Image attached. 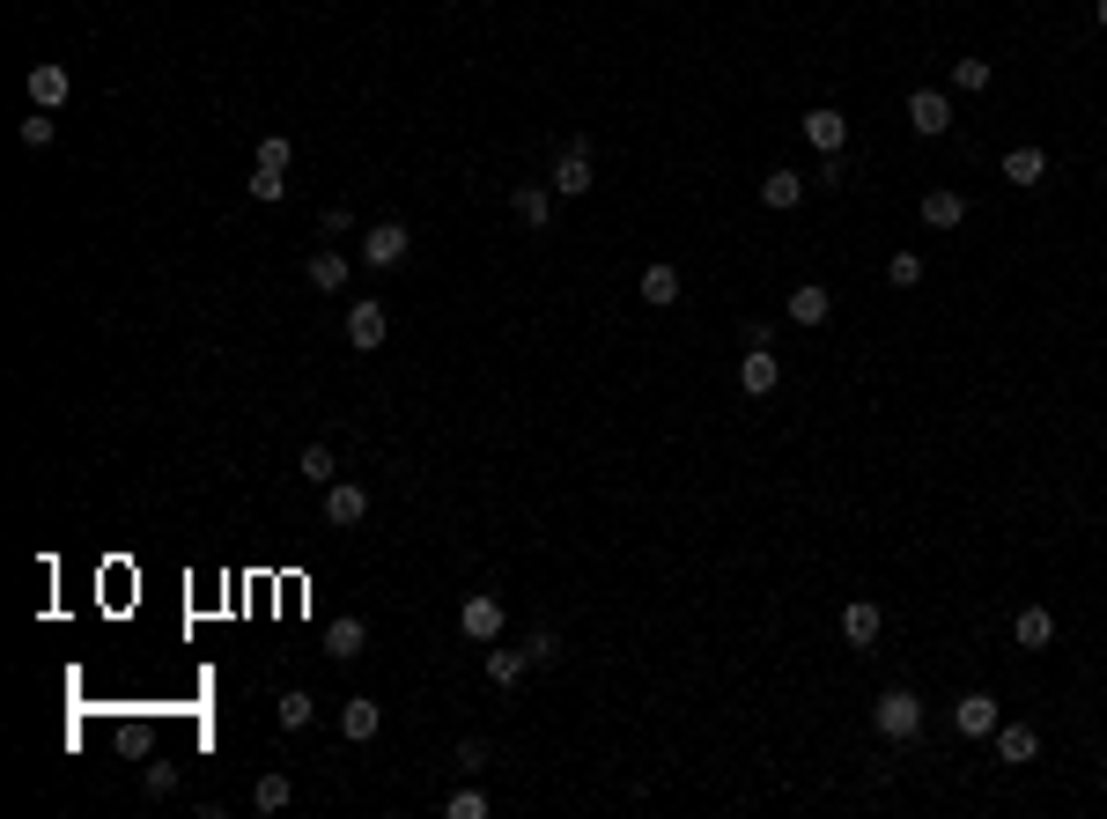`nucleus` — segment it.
Instances as JSON below:
<instances>
[{
	"mask_svg": "<svg viewBox=\"0 0 1107 819\" xmlns=\"http://www.w3.org/2000/svg\"><path fill=\"white\" fill-rule=\"evenodd\" d=\"M871 723H879V739H893V745H909L915 731H923V701H915L909 687H886V695L871 701Z\"/></svg>",
	"mask_w": 1107,
	"mask_h": 819,
	"instance_id": "f257e3e1",
	"label": "nucleus"
},
{
	"mask_svg": "<svg viewBox=\"0 0 1107 819\" xmlns=\"http://www.w3.org/2000/svg\"><path fill=\"white\" fill-rule=\"evenodd\" d=\"M775 384H783V362H775V348H753V340H746V354H738V392H746V398H768Z\"/></svg>",
	"mask_w": 1107,
	"mask_h": 819,
	"instance_id": "f03ea898",
	"label": "nucleus"
},
{
	"mask_svg": "<svg viewBox=\"0 0 1107 819\" xmlns=\"http://www.w3.org/2000/svg\"><path fill=\"white\" fill-rule=\"evenodd\" d=\"M458 635H466V643H495V635H502V598L473 591L466 605H458Z\"/></svg>",
	"mask_w": 1107,
	"mask_h": 819,
	"instance_id": "7ed1b4c3",
	"label": "nucleus"
},
{
	"mask_svg": "<svg viewBox=\"0 0 1107 819\" xmlns=\"http://www.w3.org/2000/svg\"><path fill=\"white\" fill-rule=\"evenodd\" d=\"M909 125L923 133V141L953 133V97H945V89H909Z\"/></svg>",
	"mask_w": 1107,
	"mask_h": 819,
	"instance_id": "20e7f679",
	"label": "nucleus"
},
{
	"mask_svg": "<svg viewBox=\"0 0 1107 819\" xmlns=\"http://www.w3.org/2000/svg\"><path fill=\"white\" fill-rule=\"evenodd\" d=\"M384 332H392V318H384V303H355V310H347V348H355V354H377V348H384Z\"/></svg>",
	"mask_w": 1107,
	"mask_h": 819,
	"instance_id": "39448f33",
	"label": "nucleus"
},
{
	"mask_svg": "<svg viewBox=\"0 0 1107 819\" xmlns=\"http://www.w3.org/2000/svg\"><path fill=\"white\" fill-rule=\"evenodd\" d=\"M406 222H377V229H362V266H399L406 259Z\"/></svg>",
	"mask_w": 1107,
	"mask_h": 819,
	"instance_id": "423d86ee",
	"label": "nucleus"
},
{
	"mask_svg": "<svg viewBox=\"0 0 1107 819\" xmlns=\"http://www.w3.org/2000/svg\"><path fill=\"white\" fill-rule=\"evenodd\" d=\"M997 723H1005V717H997V701H989V695H959L953 701V731H959V739H997Z\"/></svg>",
	"mask_w": 1107,
	"mask_h": 819,
	"instance_id": "0eeeda50",
	"label": "nucleus"
},
{
	"mask_svg": "<svg viewBox=\"0 0 1107 819\" xmlns=\"http://www.w3.org/2000/svg\"><path fill=\"white\" fill-rule=\"evenodd\" d=\"M598 177H590V149L584 141H568L562 155H554V193H568V199H584Z\"/></svg>",
	"mask_w": 1107,
	"mask_h": 819,
	"instance_id": "6e6552de",
	"label": "nucleus"
},
{
	"mask_svg": "<svg viewBox=\"0 0 1107 819\" xmlns=\"http://www.w3.org/2000/svg\"><path fill=\"white\" fill-rule=\"evenodd\" d=\"M67 97H74L67 67H59V59H37V67H30V103H37V111H59Z\"/></svg>",
	"mask_w": 1107,
	"mask_h": 819,
	"instance_id": "1a4fd4ad",
	"label": "nucleus"
},
{
	"mask_svg": "<svg viewBox=\"0 0 1107 819\" xmlns=\"http://www.w3.org/2000/svg\"><path fill=\"white\" fill-rule=\"evenodd\" d=\"M805 141H812L820 155H842V149H849V119L820 103V111H805Z\"/></svg>",
	"mask_w": 1107,
	"mask_h": 819,
	"instance_id": "9d476101",
	"label": "nucleus"
},
{
	"mask_svg": "<svg viewBox=\"0 0 1107 819\" xmlns=\"http://www.w3.org/2000/svg\"><path fill=\"white\" fill-rule=\"evenodd\" d=\"M362 517H369V495L355 480H333V488H325V524L340 532V524H362Z\"/></svg>",
	"mask_w": 1107,
	"mask_h": 819,
	"instance_id": "9b49d317",
	"label": "nucleus"
},
{
	"mask_svg": "<svg viewBox=\"0 0 1107 819\" xmlns=\"http://www.w3.org/2000/svg\"><path fill=\"white\" fill-rule=\"evenodd\" d=\"M879 605H871V598H849V605H842V635H849V643H857V649H871V643H879Z\"/></svg>",
	"mask_w": 1107,
	"mask_h": 819,
	"instance_id": "f8f14e48",
	"label": "nucleus"
},
{
	"mask_svg": "<svg viewBox=\"0 0 1107 819\" xmlns=\"http://www.w3.org/2000/svg\"><path fill=\"white\" fill-rule=\"evenodd\" d=\"M636 296L650 303V310H672V303H680V266H642Z\"/></svg>",
	"mask_w": 1107,
	"mask_h": 819,
	"instance_id": "ddd939ff",
	"label": "nucleus"
},
{
	"mask_svg": "<svg viewBox=\"0 0 1107 819\" xmlns=\"http://www.w3.org/2000/svg\"><path fill=\"white\" fill-rule=\"evenodd\" d=\"M790 325H827V310H835V296L820 288V281H805V288H790Z\"/></svg>",
	"mask_w": 1107,
	"mask_h": 819,
	"instance_id": "4468645a",
	"label": "nucleus"
},
{
	"mask_svg": "<svg viewBox=\"0 0 1107 819\" xmlns=\"http://www.w3.org/2000/svg\"><path fill=\"white\" fill-rule=\"evenodd\" d=\"M915 215H923V229H959V222H967V199L937 185V193H923V207H915Z\"/></svg>",
	"mask_w": 1107,
	"mask_h": 819,
	"instance_id": "2eb2a0df",
	"label": "nucleus"
},
{
	"mask_svg": "<svg viewBox=\"0 0 1107 819\" xmlns=\"http://www.w3.org/2000/svg\"><path fill=\"white\" fill-rule=\"evenodd\" d=\"M377 723H384V709H377V701H369V695L340 701V731H347V739H355V745H369V739H377Z\"/></svg>",
	"mask_w": 1107,
	"mask_h": 819,
	"instance_id": "dca6fc26",
	"label": "nucleus"
},
{
	"mask_svg": "<svg viewBox=\"0 0 1107 819\" xmlns=\"http://www.w3.org/2000/svg\"><path fill=\"white\" fill-rule=\"evenodd\" d=\"M1011 635H1019V649H1049L1056 643V613H1049V605H1027V613L1011 621Z\"/></svg>",
	"mask_w": 1107,
	"mask_h": 819,
	"instance_id": "f3484780",
	"label": "nucleus"
},
{
	"mask_svg": "<svg viewBox=\"0 0 1107 819\" xmlns=\"http://www.w3.org/2000/svg\"><path fill=\"white\" fill-rule=\"evenodd\" d=\"M1033 745H1041V739H1033V723H997V761H1005V768H1027Z\"/></svg>",
	"mask_w": 1107,
	"mask_h": 819,
	"instance_id": "a211bd4d",
	"label": "nucleus"
},
{
	"mask_svg": "<svg viewBox=\"0 0 1107 819\" xmlns=\"http://www.w3.org/2000/svg\"><path fill=\"white\" fill-rule=\"evenodd\" d=\"M797 199H805V177H797V171H768V177H761V207H775V215H790Z\"/></svg>",
	"mask_w": 1107,
	"mask_h": 819,
	"instance_id": "6ab92c4d",
	"label": "nucleus"
},
{
	"mask_svg": "<svg viewBox=\"0 0 1107 819\" xmlns=\"http://www.w3.org/2000/svg\"><path fill=\"white\" fill-rule=\"evenodd\" d=\"M303 273H311V288H318V296H340V288H347V259H340V251H311V266H303Z\"/></svg>",
	"mask_w": 1107,
	"mask_h": 819,
	"instance_id": "aec40b11",
	"label": "nucleus"
},
{
	"mask_svg": "<svg viewBox=\"0 0 1107 819\" xmlns=\"http://www.w3.org/2000/svg\"><path fill=\"white\" fill-rule=\"evenodd\" d=\"M362 643H369V627L355 621V613H340V621L325 627V649H333V657H340V665H347V657H362Z\"/></svg>",
	"mask_w": 1107,
	"mask_h": 819,
	"instance_id": "412c9836",
	"label": "nucleus"
},
{
	"mask_svg": "<svg viewBox=\"0 0 1107 819\" xmlns=\"http://www.w3.org/2000/svg\"><path fill=\"white\" fill-rule=\"evenodd\" d=\"M1041 177H1049V155H1041V149H1011L1005 155V185L1027 193V185H1041Z\"/></svg>",
	"mask_w": 1107,
	"mask_h": 819,
	"instance_id": "4be33fe9",
	"label": "nucleus"
},
{
	"mask_svg": "<svg viewBox=\"0 0 1107 819\" xmlns=\"http://www.w3.org/2000/svg\"><path fill=\"white\" fill-rule=\"evenodd\" d=\"M510 215H517V222H524V229H546V215H554V199H546L540 185H517V199H510Z\"/></svg>",
	"mask_w": 1107,
	"mask_h": 819,
	"instance_id": "5701e85b",
	"label": "nucleus"
},
{
	"mask_svg": "<svg viewBox=\"0 0 1107 819\" xmlns=\"http://www.w3.org/2000/svg\"><path fill=\"white\" fill-rule=\"evenodd\" d=\"M289 797H295V783H289V775H281V768H273V775H259V783H251V805H259V812H289Z\"/></svg>",
	"mask_w": 1107,
	"mask_h": 819,
	"instance_id": "b1692460",
	"label": "nucleus"
},
{
	"mask_svg": "<svg viewBox=\"0 0 1107 819\" xmlns=\"http://www.w3.org/2000/svg\"><path fill=\"white\" fill-rule=\"evenodd\" d=\"M295 472H303L311 488H333V480H340V466H333V450H325V444L303 450V458H295Z\"/></svg>",
	"mask_w": 1107,
	"mask_h": 819,
	"instance_id": "393cba45",
	"label": "nucleus"
},
{
	"mask_svg": "<svg viewBox=\"0 0 1107 819\" xmlns=\"http://www.w3.org/2000/svg\"><path fill=\"white\" fill-rule=\"evenodd\" d=\"M524 671H532V657H524V649H488V679H495V687H517Z\"/></svg>",
	"mask_w": 1107,
	"mask_h": 819,
	"instance_id": "a878e982",
	"label": "nucleus"
},
{
	"mask_svg": "<svg viewBox=\"0 0 1107 819\" xmlns=\"http://www.w3.org/2000/svg\"><path fill=\"white\" fill-rule=\"evenodd\" d=\"M311 717H318V701L303 695V687H289V695H281V731H303Z\"/></svg>",
	"mask_w": 1107,
	"mask_h": 819,
	"instance_id": "bb28decb",
	"label": "nucleus"
},
{
	"mask_svg": "<svg viewBox=\"0 0 1107 819\" xmlns=\"http://www.w3.org/2000/svg\"><path fill=\"white\" fill-rule=\"evenodd\" d=\"M953 89L983 97V89H989V59H953Z\"/></svg>",
	"mask_w": 1107,
	"mask_h": 819,
	"instance_id": "cd10ccee",
	"label": "nucleus"
},
{
	"mask_svg": "<svg viewBox=\"0 0 1107 819\" xmlns=\"http://www.w3.org/2000/svg\"><path fill=\"white\" fill-rule=\"evenodd\" d=\"M886 281H893V288H915V281H923V259H915V251H893V259H886Z\"/></svg>",
	"mask_w": 1107,
	"mask_h": 819,
	"instance_id": "c85d7f7f",
	"label": "nucleus"
},
{
	"mask_svg": "<svg viewBox=\"0 0 1107 819\" xmlns=\"http://www.w3.org/2000/svg\"><path fill=\"white\" fill-rule=\"evenodd\" d=\"M524 657H532V665H554V657H562V635H554V627H532V635H524Z\"/></svg>",
	"mask_w": 1107,
	"mask_h": 819,
	"instance_id": "c756f323",
	"label": "nucleus"
},
{
	"mask_svg": "<svg viewBox=\"0 0 1107 819\" xmlns=\"http://www.w3.org/2000/svg\"><path fill=\"white\" fill-rule=\"evenodd\" d=\"M443 812H451V819H488V797H480V790H451V797H443Z\"/></svg>",
	"mask_w": 1107,
	"mask_h": 819,
	"instance_id": "7c9ffc66",
	"label": "nucleus"
},
{
	"mask_svg": "<svg viewBox=\"0 0 1107 819\" xmlns=\"http://www.w3.org/2000/svg\"><path fill=\"white\" fill-rule=\"evenodd\" d=\"M281 193H289V171H251V199H259V207H273Z\"/></svg>",
	"mask_w": 1107,
	"mask_h": 819,
	"instance_id": "2f4dec72",
	"label": "nucleus"
},
{
	"mask_svg": "<svg viewBox=\"0 0 1107 819\" xmlns=\"http://www.w3.org/2000/svg\"><path fill=\"white\" fill-rule=\"evenodd\" d=\"M289 163H295V149L281 133H267V141H259V171H289Z\"/></svg>",
	"mask_w": 1107,
	"mask_h": 819,
	"instance_id": "473e14b6",
	"label": "nucleus"
},
{
	"mask_svg": "<svg viewBox=\"0 0 1107 819\" xmlns=\"http://www.w3.org/2000/svg\"><path fill=\"white\" fill-rule=\"evenodd\" d=\"M52 133H59V119L37 111V119H23V149H52Z\"/></svg>",
	"mask_w": 1107,
	"mask_h": 819,
	"instance_id": "72a5a7b5",
	"label": "nucleus"
},
{
	"mask_svg": "<svg viewBox=\"0 0 1107 819\" xmlns=\"http://www.w3.org/2000/svg\"><path fill=\"white\" fill-rule=\"evenodd\" d=\"M141 790H148V797H171V790H177V768H171V761H155V768L141 775Z\"/></svg>",
	"mask_w": 1107,
	"mask_h": 819,
	"instance_id": "f704fd0d",
	"label": "nucleus"
},
{
	"mask_svg": "<svg viewBox=\"0 0 1107 819\" xmlns=\"http://www.w3.org/2000/svg\"><path fill=\"white\" fill-rule=\"evenodd\" d=\"M318 237H355V215H347V207H325V215H318Z\"/></svg>",
	"mask_w": 1107,
	"mask_h": 819,
	"instance_id": "c9c22d12",
	"label": "nucleus"
},
{
	"mask_svg": "<svg viewBox=\"0 0 1107 819\" xmlns=\"http://www.w3.org/2000/svg\"><path fill=\"white\" fill-rule=\"evenodd\" d=\"M458 768H488V739H458Z\"/></svg>",
	"mask_w": 1107,
	"mask_h": 819,
	"instance_id": "e433bc0d",
	"label": "nucleus"
},
{
	"mask_svg": "<svg viewBox=\"0 0 1107 819\" xmlns=\"http://www.w3.org/2000/svg\"><path fill=\"white\" fill-rule=\"evenodd\" d=\"M1100 30H1107V0H1100Z\"/></svg>",
	"mask_w": 1107,
	"mask_h": 819,
	"instance_id": "4c0bfd02",
	"label": "nucleus"
}]
</instances>
